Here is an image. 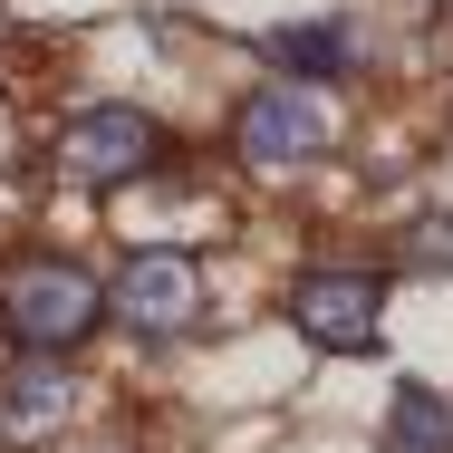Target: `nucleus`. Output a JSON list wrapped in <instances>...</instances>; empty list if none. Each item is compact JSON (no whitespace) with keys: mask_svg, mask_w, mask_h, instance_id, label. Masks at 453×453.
<instances>
[{"mask_svg":"<svg viewBox=\"0 0 453 453\" xmlns=\"http://www.w3.org/2000/svg\"><path fill=\"white\" fill-rule=\"evenodd\" d=\"M289 328L328 357H357L386 328V271H357V261H328V271L289 280Z\"/></svg>","mask_w":453,"mask_h":453,"instance_id":"nucleus-5","label":"nucleus"},{"mask_svg":"<svg viewBox=\"0 0 453 453\" xmlns=\"http://www.w3.org/2000/svg\"><path fill=\"white\" fill-rule=\"evenodd\" d=\"M78 405H88V386H78L68 357H10V366H0V444H10V453L58 444Z\"/></svg>","mask_w":453,"mask_h":453,"instance_id":"nucleus-6","label":"nucleus"},{"mask_svg":"<svg viewBox=\"0 0 453 453\" xmlns=\"http://www.w3.org/2000/svg\"><path fill=\"white\" fill-rule=\"evenodd\" d=\"M376 444H386V453H453V395H434V386H395Z\"/></svg>","mask_w":453,"mask_h":453,"instance_id":"nucleus-8","label":"nucleus"},{"mask_svg":"<svg viewBox=\"0 0 453 453\" xmlns=\"http://www.w3.org/2000/svg\"><path fill=\"white\" fill-rule=\"evenodd\" d=\"M328 135H338L328 96L289 88V78H271V88H251L232 106V155H242L251 174H309V165L328 155Z\"/></svg>","mask_w":453,"mask_h":453,"instance_id":"nucleus-4","label":"nucleus"},{"mask_svg":"<svg viewBox=\"0 0 453 453\" xmlns=\"http://www.w3.org/2000/svg\"><path fill=\"white\" fill-rule=\"evenodd\" d=\"M405 271H453V212H425L405 232Z\"/></svg>","mask_w":453,"mask_h":453,"instance_id":"nucleus-9","label":"nucleus"},{"mask_svg":"<svg viewBox=\"0 0 453 453\" xmlns=\"http://www.w3.org/2000/svg\"><path fill=\"white\" fill-rule=\"evenodd\" d=\"M49 165H58L68 183H88V193H116V183H135V174H155V165H165V126H155L145 106L96 96V106H78V116H58Z\"/></svg>","mask_w":453,"mask_h":453,"instance_id":"nucleus-3","label":"nucleus"},{"mask_svg":"<svg viewBox=\"0 0 453 453\" xmlns=\"http://www.w3.org/2000/svg\"><path fill=\"white\" fill-rule=\"evenodd\" d=\"M434 58H444V68H453V0H444V10H434Z\"/></svg>","mask_w":453,"mask_h":453,"instance_id":"nucleus-10","label":"nucleus"},{"mask_svg":"<svg viewBox=\"0 0 453 453\" xmlns=\"http://www.w3.org/2000/svg\"><path fill=\"white\" fill-rule=\"evenodd\" d=\"M203 309H212V280L193 251H165V242H135L116 271H106V319L116 328H135V338H193L203 328Z\"/></svg>","mask_w":453,"mask_h":453,"instance_id":"nucleus-2","label":"nucleus"},{"mask_svg":"<svg viewBox=\"0 0 453 453\" xmlns=\"http://www.w3.org/2000/svg\"><path fill=\"white\" fill-rule=\"evenodd\" d=\"M106 328V280L78 251H10L0 261V338L19 357H78Z\"/></svg>","mask_w":453,"mask_h":453,"instance_id":"nucleus-1","label":"nucleus"},{"mask_svg":"<svg viewBox=\"0 0 453 453\" xmlns=\"http://www.w3.org/2000/svg\"><path fill=\"white\" fill-rule=\"evenodd\" d=\"M271 68L289 78V88H348L366 68V29L348 19V10H309V19H280L271 39Z\"/></svg>","mask_w":453,"mask_h":453,"instance_id":"nucleus-7","label":"nucleus"}]
</instances>
